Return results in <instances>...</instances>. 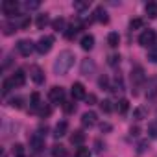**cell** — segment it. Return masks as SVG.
<instances>
[{"label":"cell","instance_id":"1","mask_svg":"<svg viewBox=\"0 0 157 157\" xmlns=\"http://www.w3.org/2000/svg\"><path fill=\"white\" fill-rule=\"evenodd\" d=\"M74 54L70 52V50H63L59 56H57V59H56V63H54V72L56 74H59V76H65L68 70H70V67L74 65Z\"/></svg>","mask_w":157,"mask_h":157},{"label":"cell","instance_id":"2","mask_svg":"<svg viewBox=\"0 0 157 157\" xmlns=\"http://www.w3.org/2000/svg\"><path fill=\"white\" fill-rule=\"evenodd\" d=\"M155 43H157V33H155V30H151V28L144 30V32L139 35V44H140V46L151 48Z\"/></svg>","mask_w":157,"mask_h":157},{"label":"cell","instance_id":"3","mask_svg":"<svg viewBox=\"0 0 157 157\" xmlns=\"http://www.w3.org/2000/svg\"><path fill=\"white\" fill-rule=\"evenodd\" d=\"M52 46H54V37H52V35H43V37L35 43V50H37L41 56L48 54V52L52 50Z\"/></svg>","mask_w":157,"mask_h":157},{"label":"cell","instance_id":"4","mask_svg":"<svg viewBox=\"0 0 157 157\" xmlns=\"http://www.w3.org/2000/svg\"><path fill=\"white\" fill-rule=\"evenodd\" d=\"M2 13L8 19L21 17L19 15V2H15V0H4V2H2Z\"/></svg>","mask_w":157,"mask_h":157},{"label":"cell","instance_id":"5","mask_svg":"<svg viewBox=\"0 0 157 157\" xmlns=\"http://www.w3.org/2000/svg\"><path fill=\"white\" fill-rule=\"evenodd\" d=\"M30 148H32L35 153L43 151V148H44V135H43L41 131H33V133L30 135Z\"/></svg>","mask_w":157,"mask_h":157},{"label":"cell","instance_id":"6","mask_svg":"<svg viewBox=\"0 0 157 157\" xmlns=\"http://www.w3.org/2000/svg\"><path fill=\"white\" fill-rule=\"evenodd\" d=\"M17 50H19V54H21V56L30 57V56H32V52L35 50V43H32L30 39H22V41H19V43H17Z\"/></svg>","mask_w":157,"mask_h":157},{"label":"cell","instance_id":"7","mask_svg":"<svg viewBox=\"0 0 157 157\" xmlns=\"http://www.w3.org/2000/svg\"><path fill=\"white\" fill-rule=\"evenodd\" d=\"M144 80H146V76H144V68L142 67H133V70H131V83H133V87H140L142 83H144Z\"/></svg>","mask_w":157,"mask_h":157},{"label":"cell","instance_id":"8","mask_svg":"<svg viewBox=\"0 0 157 157\" xmlns=\"http://www.w3.org/2000/svg\"><path fill=\"white\" fill-rule=\"evenodd\" d=\"M48 96L54 104H65V89L63 87H52Z\"/></svg>","mask_w":157,"mask_h":157},{"label":"cell","instance_id":"9","mask_svg":"<svg viewBox=\"0 0 157 157\" xmlns=\"http://www.w3.org/2000/svg\"><path fill=\"white\" fill-rule=\"evenodd\" d=\"M82 28H83V22H82L80 19H78V21H74V22H72V24H70V26L65 30V37H67V39H74V37H76V33L80 32Z\"/></svg>","mask_w":157,"mask_h":157},{"label":"cell","instance_id":"10","mask_svg":"<svg viewBox=\"0 0 157 157\" xmlns=\"http://www.w3.org/2000/svg\"><path fill=\"white\" fill-rule=\"evenodd\" d=\"M30 78L37 83V85H41V83H44V72L41 70V67H37V65H33V67H30Z\"/></svg>","mask_w":157,"mask_h":157},{"label":"cell","instance_id":"11","mask_svg":"<svg viewBox=\"0 0 157 157\" xmlns=\"http://www.w3.org/2000/svg\"><path fill=\"white\" fill-rule=\"evenodd\" d=\"M72 98L74 100H83V98H87V94H85V87H83V83H80V82H76V83H72Z\"/></svg>","mask_w":157,"mask_h":157},{"label":"cell","instance_id":"12","mask_svg":"<svg viewBox=\"0 0 157 157\" xmlns=\"http://www.w3.org/2000/svg\"><path fill=\"white\" fill-rule=\"evenodd\" d=\"M10 80L13 82V85H15V87H22V85L26 83V72H24L22 68H19V70H15V72H13V76L10 78Z\"/></svg>","mask_w":157,"mask_h":157},{"label":"cell","instance_id":"13","mask_svg":"<svg viewBox=\"0 0 157 157\" xmlns=\"http://www.w3.org/2000/svg\"><path fill=\"white\" fill-rule=\"evenodd\" d=\"M82 74L83 76H93L94 74V70H96V65H94V61L93 59H83L82 61Z\"/></svg>","mask_w":157,"mask_h":157},{"label":"cell","instance_id":"14","mask_svg":"<svg viewBox=\"0 0 157 157\" xmlns=\"http://www.w3.org/2000/svg\"><path fill=\"white\" fill-rule=\"evenodd\" d=\"M96 113L94 111H87V113H83L82 115V126L83 128H91V126H94L96 124Z\"/></svg>","mask_w":157,"mask_h":157},{"label":"cell","instance_id":"15","mask_svg":"<svg viewBox=\"0 0 157 157\" xmlns=\"http://www.w3.org/2000/svg\"><path fill=\"white\" fill-rule=\"evenodd\" d=\"M67 131H68V122H67V120H61V122H57L56 128H54V137H56V139H61V137L67 135Z\"/></svg>","mask_w":157,"mask_h":157},{"label":"cell","instance_id":"16","mask_svg":"<svg viewBox=\"0 0 157 157\" xmlns=\"http://www.w3.org/2000/svg\"><path fill=\"white\" fill-rule=\"evenodd\" d=\"M94 21H98V22H102V24H107V22H109V15H107V11L104 10V6H98V8L94 10Z\"/></svg>","mask_w":157,"mask_h":157},{"label":"cell","instance_id":"17","mask_svg":"<svg viewBox=\"0 0 157 157\" xmlns=\"http://www.w3.org/2000/svg\"><path fill=\"white\" fill-rule=\"evenodd\" d=\"M148 117V107L146 105H137L135 109H133V118L135 120H142V118H146Z\"/></svg>","mask_w":157,"mask_h":157},{"label":"cell","instance_id":"18","mask_svg":"<svg viewBox=\"0 0 157 157\" xmlns=\"http://www.w3.org/2000/svg\"><path fill=\"white\" fill-rule=\"evenodd\" d=\"M80 44H82V48H83V50H87V52H89V50H93V46H94V37H93L91 33H89V35H83Z\"/></svg>","mask_w":157,"mask_h":157},{"label":"cell","instance_id":"19","mask_svg":"<svg viewBox=\"0 0 157 157\" xmlns=\"http://www.w3.org/2000/svg\"><path fill=\"white\" fill-rule=\"evenodd\" d=\"M70 142L76 144V146H82V144L85 142V133H82V131H74V133L70 135Z\"/></svg>","mask_w":157,"mask_h":157},{"label":"cell","instance_id":"20","mask_svg":"<svg viewBox=\"0 0 157 157\" xmlns=\"http://www.w3.org/2000/svg\"><path fill=\"white\" fill-rule=\"evenodd\" d=\"M39 107H41V94L39 93H33L30 96V109L32 111H39Z\"/></svg>","mask_w":157,"mask_h":157},{"label":"cell","instance_id":"21","mask_svg":"<svg viewBox=\"0 0 157 157\" xmlns=\"http://www.w3.org/2000/svg\"><path fill=\"white\" fill-rule=\"evenodd\" d=\"M144 10H146V15L150 19H157V2H148Z\"/></svg>","mask_w":157,"mask_h":157},{"label":"cell","instance_id":"22","mask_svg":"<svg viewBox=\"0 0 157 157\" xmlns=\"http://www.w3.org/2000/svg\"><path fill=\"white\" fill-rule=\"evenodd\" d=\"M107 43H109V46H111V48H117V46H118V43H120V35H118L117 32H111V33L107 35Z\"/></svg>","mask_w":157,"mask_h":157},{"label":"cell","instance_id":"23","mask_svg":"<svg viewBox=\"0 0 157 157\" xmlns=\"http://www.w3.org/2000/svg\"><path fill=\"white\" fill-rule=\"evenodd\" d=\"M128 109H129V102H128L126 98L118 100V104H117V111H118L120 115H126V113H128Z\"/></svg>","mask_w":157,"mask_h":157},{"label":"cell","instance_id":"24","mask_svg":"<svg viewBox=\"0 0 157 157\" xmlns=\"http://www.w3.org/2000/svg\"><path fill=\"white\" fill-rule=\"evenodd\" d=\"M52 155H54V157H67V150H65V146H61V144L52 146Z\"/></svg>","mask_w":157,"mask_h":157},{"label":"cell","instance_id":"25","mask_svg":"<svg viewBox=\"0 0 157 157\" xmlns=\"http://www.w3.org/2000/svg\"><path fill=\"white\" fill-rule=\"evenodd\" d=\"M65 24H67V22H65V19H63V17H59V19H56V21L52 22V28H54L56 32H65Z\"/></svg>","mask_w":157,"mask_h":157},{"label":"cell","instance_id":"26","mask_svg":"<svg viewBox=\"0 0 157 157\" xmlns=\"http://www.w3.org/2000/svg\"><path fill=\"white\" fill-rule=\"evenodd\" d=\"M48 22H50V21H48V15H44V13H43V15H39V17H37V22H35V24H37V28H39V30H44V26H46Z\"/></svg>","mask_w":157,"mask_h":157},{"label":"cell","instance_id":"27","mask_svg":"<svg viewBox=\"0 0 157 157\" xmlns=\"http://www.w3.org/2000/svg\"><path fill=\"white\" fill-rule=\"evenodd\" d=\"M148 135L153 137V139H157V120H151L148 124Z\"/></svg>","mask_w":157,"mask_h":157},{"label":"cell","instance_id":"28","mask_svg":"<svg viewBox=\"0 0 157 157\" xmlns=\"http://www.w3.org/2000/svg\"><path fill=\"white\" fill-rule=\"evenodd\" d=\"M148 59H150L151 63H157V43L148 50Z\"/></svg>","mask_w":157,"mask_h":157},{"label":"cell","instance_id":"29","mask_svg":"<svg viewBox=\"0 0 157 157\" xmlns=\"http://www.w3.org/2000/svg\"><path fill=\"white\" fill-rule=\"evenodd\" d=\"M89 6H91V2H74V10L80 11V13H83L85 10H89Z\"/></svg>","mask_w":157,"mask_h":157},{"label":"cell","instance_id":"30","mask_svg":"<svg viewBox=\"0 0 157 157\" xmlns=\"http://www.w3.org/2000/svg\"><path fill=\"white\" fill-rule=\"evenodd\" d=\"M74 157H91V151H89V148H83V146H80V148L76 150Z\"/></svg>","mask_w":157,"mask_h":157},{"label":"cell","instance_id":"31","mask_svg":"<svg viewBox=\"0 0 157 157\" xmlns=\"http://www.w3.org/2000/svg\"><path fill=\"white\" fill-rule=\"evenodd\" d=\"M98 85H100L104 91H111V85H109V80H107V76H100V80H98Z\"/></svg>","mask_w":157,"mask_h":157},{"label":"cell","instance_id":"32","mask_svg":"<svg viewBox=\"0 0 157 157\" xmlns=\"http://www.w3.org/2000/svg\"><path fill=\"white\" fill-rule=\"evenodd\" d=\"M100 109H102L104 113H111V111H113L111 100H102V102H100Z\"/></svg>","mask_w":157,"mask_h":157},{"label":"cell","instance_id":"33","mask_svg":"<svg viewBox=\"0 0 157 157\" xmlns=\"http://www.w3.org/2000/svg\"><path fill=\"white\" fill-rule=\"evenodd\" d=\"M13 155L15 157H26L24 155V146L22 144H13Z\"/></svg>","mask_w":157,"mask_h":157},{"label":"cell","instance_id":"34","mask_svg":"<svg viewBox=\"0 0 157 157\" xmlns=\"http://www.w3.org/2000/svg\"><path fill=\"white\" fill-rule=\"evenodd\" d=\"M11 87H15V85H13V82L10 80V78H8V80H4V83H2V94H8L11 91Z\"/></svg>","mask_w":157,"mask_h":157},{"label":"cell","instance_id":"35","mask_svg":"<svg viewBox=\"0 0 157 157\" xmlns=\"http://www.w3.org/2000/svg\"><path fill=\"white\" fill-rule=\"evenodd\" d=\"M144 26V21L142 19H133L131 22H129V28L131 30H139V28H142Z\"/></svg>","mask_w":157,"mask_h":157},{"label":"cell","instance_id":"36","mask_svg":"<svg viewBox=\"0 0 157 157\" xmlns=\"http://www.w3.org/2000/svg\"><path fill=\"white\" fill-rule=\"evenodd\" d=\"M17 30H19L17 24H4V33H6V35H11V33L17 32Z\"/></svg>","mask_w":157,"mask_h":157},{"label":"cell","instance_id":"37","mask_svg":"<svg viewBox=\"0 0 157 157\" xmlns=\"http://www.w3.org/2000/svg\"><path fill=\"white\" fill-rule=\"evenodd\" d=\"M107 63H109L111 67H117V65L120 63V56H118V54H111L109 59H107Z\"/></svg>","mask_w":157,"mask_h":157},{"label":"cell","instance_id":"38","mask_svg":"<svg viewBox=\"0 0 157 157\" xmlns=\"http://www.w3.org/2000/svg\"><path fill=\"white\" fill-rule=\"evenodd\" d=\"M10 105H11V107H17V109H21V107H22V98H21V96H15V98H11V100H10Z\"/></svg>","mask_w":157,"mask_h":157},{"label":"cell","instance_id":"39","mask_svg":"<svg viewBox=\"0 0 157 157\" xmlns=\"http://www.w3.org/2000/svg\"><path fill=\"white\" fill-rule=\"evenodd\" d=\"M41 6V2H39V0H33V2H30V0H28V2L24 4V8L28 10V11H32V10H37Z\"/></svg>","mask_w":157,"mask_h":157},{"label":"cell","instance_id":"40","mask_svg":"<svg viewBox=\"0 0 157 157\" xmlns=\"http://www.w3.org/2000/svg\"><path fill=\"white\" fill-rule=\"evenodd\" d=\"M63 109H65V113H72V111H76V105H74V102H65Z\"/></svg>","mask_w":157,"mask_h":157},{"label":"cell","instance_id":"41","mask_svg":"<svg viewBox=\"0 0 157 157\" xmlns=\"http://www.w3.org/2000/svg\"><path fill=\"white\" fill-rule=\"evenodd\" d=\"M30 26V17H22L21 19V26H19V30H26Z\"/></svg>","mask_w":157,"mask_h":157},{"label":"cell","instance_id":"42","mask_svg":"<svg viewBox=\"0 0 157 157\" xmlns=\"http://www.w3.org/2000/svg\"><path fill=\"white\" fill-rule=\"evenodd\" d=\"M39 115H41V117H48V115H50V107L41 105V107H39Z\"/></svg>","mask_w":157,"mask_h":157},{"label":"cell","instance_id":"43","mask_svg":"<svg viewBox=\"0 0 157 157\" xmlns=\"http://www.w3.org/2000/svg\"><path fill=\"white\" fill-rule=\"evenodd\" d=\"M85 100H87V104H89V105H93V104L96 102V96H94V94H89V96H87Z\"/></svg>","mask_w":157,"mask_h":157},{"label":"cell","instance_id":"44","mask_svg":"<svg viewBox=\"0 0 157 157\" xmlns=\"http://www.w3.org/2000/svg\"><path fill=\"white\" fill-rule=\"evenodd\" d=\"M100 129H102V131H111V124L104 122V124H100Z\"/></svg>","mask_w":157,"mask_h":157},{"label":"cell","instance_id":"45","mask_svg":"<svg viewBox=\"0 0 157 157\" xmlns=\"http://www.w3.org/2000/svg\"><path fill=\"white\" fill-rule=\"evenodd\" d=\"M146 146H148V142H146V140H142V142L139 144V153H142V151L146 150Z\"/></svg>","mask_w":157,"mask_h":157},{"label":"cell","instance_id":"46","mask_svg":"<svg viewBox=\"0 0 157 157\" xmlns=\"http://www.w3.org/2000/svg\"><path fill=\"white\" fill-rule=\"evenodd\" d=\"M131 135H139V128H131Z\"/></svg>","mask_w":157,"mask_h":157}]
</instances>
